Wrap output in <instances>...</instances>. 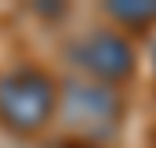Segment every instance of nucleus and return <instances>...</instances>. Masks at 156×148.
<instances>
[{
	"instance_id": "nucleus-1",
	"label": "nucleus",
	"mask_w": 156,
	"mask_h": 148,
	"mask_svg": "<svg viewBox=\"0 0 156 148\" xmlns=\"http://www.w3.org/2000/svg\"><path fill=\"white\" fill-rule=\"evenodd\" d=\"M58 109V87L40 69H15L0 79V126L11 134H37Z\"/></svg>"
},
{
	"instance_id": "nucleus-4",
	"label": "nucleus",
	"mask_w": 156,
	"mask_h": 148,
	"mask_svg": "<svg viewBox=\"0 0 156 148\" xmlns=\"http://www.w3.org/2000/svg\"><path fill=\"white\" fill-rule=\"evenodd\" d=\"M105 11L123 29H145L156 22V0H109Z\"/></svg>"
},
{
	"instance_id": "nucleus-2",
	"label": "nucleus",
	"mask_w": 156,
	"mask_h": 148,
	"mask_svg": "<svg viewBox=\"0 0 156 148\" xmlns=\"http://www.w3.org/2000/svg\"><path fill=\"white\" fill-rule=\"evenodd\" d=\"M66 119L76 126L80 134L91 137H109L116 134L120 119H123V101L113 87L105 83H69L66 87Z\"/></svg>"
},
{
	"instance_id": "nucleus-5",
	"label": "nucleus",
	"mask_w": 156,
	"mask_h": 148,
	"mask_svg": "<svg viewBox=\"0 0 156 148\" xmlns=\"http://www.w3.org/2000/svg\"><path fill=\"white\" fill-rule=\"evenodd\" d=\"M66 148H98V145H91V141H73V145H66Z\"/></svg>"
},
{
	"instance_id": "nucleus-3",
	"label": "nucleus",
	"mask_w": 156,
	"mask_h": 148,
	"mask_svg": "<svg viewBox=\"0 0 156 148\" xmlns=\"http://www.w3.org/2000/svg\"><path fill=\"white\" fill-rule=\"evenodd\" d=\"M73 58L83 72H91V79H98L105 87L131 79L134 69H138V54H134L131 40H123L120 33H109V29H98V33L83 36L73 47Z\"/></svg>"
}]
</instances>
